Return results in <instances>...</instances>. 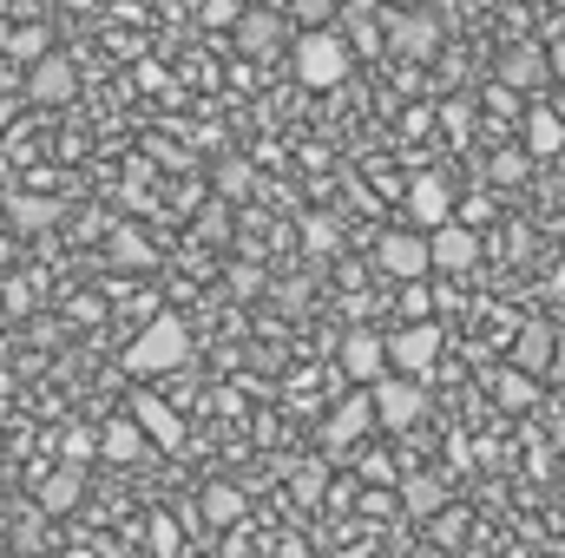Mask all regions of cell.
I'll use <instances>...</instances> for the list:
<instances>
[{"label":"cell","mask_w":565,"mask_h":558,"mask_svg":"<svg viewBox=\"0 0 565 558\" xmlns=\"http://www.w3.org/2000/svg\"><path fill=\"white\" fill-rule=\"evenodd\" d=\"M440 322H408L402 335H388V368L395 375H427L434 362H440Z\"/></svg>","instance_id":"4"},{"label":"cell","mask_w":565,"mask_h":558,"mask_svg":"<svg viewBox=\"0 0 565 558\" xmlns=\"http://www.w3.org/2000/svg\"><path fill=\"white\" fill-rule=\"evenodd\" d=\"M7 46H13L20 60H40V53H46V33H40V26H20V33H13Z\"/></svg>","instance_id":"24"},{"label":"cell","mask_w":565,"mask_h":558,"mask_svg":"<svg viewBox=\"0 0 565 558\" xmlns=\"http://www.w3.org/2000/svg\"><path fill=\"white\" fill-rule=\"evenodd\" d=\"M375 264L388 270V277H402V282H415L434 270V257H427V237H415V230H388L382 244H375Z\"/></svg>","instance_id":"6"},{"label":"cell","mask_w":565,"mask_h":558,"mask_svg":"<svg viewBox=\"0 0 565 558\" xmlns=\"http://www.w3.org/2000/svg\"><path fill=\"white\" fill-rule=\"evenodd\" d=\"M369 427H382V420H375V395H349L335 415L322 420V447H329V453H342V447H355Z\"/></svg>","instance_id":"8"},{"label":"cell","mask_w":565,"mask_h":558,"mask_svg":"<svg viewBox=\"0 0 565 558\" xmlns=\"http://www.w3.org/2000/svg\"><path fill=\"white\" fill-rule=\"evenodd\" d=\"M546 73H553V66H546V53H540V46H513V53H507V66H500V79H507V86H540Z\"/></svg>","instance_id":"17"},{"label":"cell","mask_w":565,"mask_h":558,"mask_svg":"<svg viewBox=\"0 0 565 558\" xmlns=\"http://www.w3.org/2000/svg\"><path fill=\"white\" fill-rule=\"evenodd\" d=\"M7 126H13V99L0 93V139H7Z\"/></svg>","instance_id":"33"},{"label":"cell","mask_w":565,"mask_h":558,"mask_svg":"<svg viewBox=\"0 0 565 558\" xmlns=\"http://www.w3.org/2000/svg\"><path fill=\"white\" fill-rule=\"evenodd\" d=\"M342 375H355V382H382V375H388V342L369 335V329L342 335Z\"/></svg>","instance_id":"9"},{"label":"cell","mask_w":565,"mask_h":558,"mask_svg":"<svg viewBox=\"0 0 565 558\" xmlns=\"http://www.w3.org/2000/svg\"><path fill=\"white\" fill-rule=\"evenodd\" d=\"M26 93H33V106H66V99L79 93V73H73V60H60V53H40V60H33V73H26Z\"/></svg>","instance_id":"7"},{"label":"cell","mask_w":565,"mask_h":558,"mask_svg":"<svg viewBox=\"0 0 565 558\" xmlns=\"http://www.w3.org/2000/svg\"><path fill=\"white\" fill-rule=\"evenodd\" d=\"M204 20L211 26H237L244 20V0H204Z\"/></svg>","instance_id":"25"},{"label":"cell","mask_w":565,"mask_h":558,"mask_svg":"<svg viewBox=\"0 0 565 558\" xmlns=\"http://www.w3.org/2000/svg\"><path fill=\"white\" fill-rule=\"evenodd\" d=\"M296 7H302L309 20H329V13H335V0H296Z\"/></svg>","instance_id":"32"},{"label":"cell","mask_w":565,"mask_h":558,"mask_svg":"<svg viewBox=\"0 0 565 558\" xmlns=\"http://www.w3.org/2000/svg\"><path fill=\"white\" fill-rule=\"evenodd\" d=\"M408 211H415V224H427V230H434V224H447V211H454V191H447V184L427 171V178H415V184H408Z\"/></svg>","instance_id":"13"},{"label":"cell","mask_w":565,"mask_h":558,"mask_svg":"<svg viewBox=\"0 0 565 558\" xmlns=\"http://www.w3.org/2000/svg\"><path fill=\"white\" fill-rule=\"evenodd\" d=\"M132 415H139V427H145V440H151V447H164V453H178V447H184V420L171 415L164 401L139 395V408H132Z\"/></svg>","instance_id":"12"},{"label":"cell","mask_w":565,"mask_h":558,"mask_svg":"<svg viewBox=\"0 0 565 558\" xmlns=\"http://www.w3.org/2000/svg\"><path fill=\"white\" fill-rule=\"evenodd\" d=\"M250 184H257V171H250V164H237V158H231V164H217V191H224V197H244Z\"/></svg>","instance_id":"22"},{"label":"cell","mask_w":565,"mask_h":558,"mask_svg":"<svg viewBox=\"0 0 565 558\" xmlns=\"http://www.w3.org/2000/svg\"><path fill=\"white\" fill-rule=\"evenodd\" d=\"M460 526H467V519L440 506V519H434V539H440V546H460Z\"/></svg>","instance_id":"30"},{"label":"cell","mask_w":565,"mask_h":558,"mask_svg":"<svg viewBox=\"0 0 565 558\" xmlns=\"http://www.w3.org/2000/svg\"><path fill=\"white\" fill-rule=\"evenodd\" d=\"M296 79H302L309 93H335V86L349 79V46H342L329 26L302 33V40H296Z\"/></svg>","instance_id":"2"},{"label":"cell","mask_w":565,"mask_h":558,"mask_svg":"<svg viewBox=\"0 0 565 558\" xmlns=\"http://www.w3.org/2000/svg\"><path fill=\"white\" fill-rule=\"evenodd\" d=\"M402 506H408V513H415V519H434V513H440V506H447V486H440V480H402Z\"/></svg>","instance_id":"18"},{"label":"cell","mask_w":565,"mask_h":558,"mask_svg":"<svg viewBox=\"0 0 565 558\" xmlns=\"http://www.w3.org/2000/svg\"><path fill=\"white\" fill-rule=\"evenodd\" d=\"M79 493H86V473H79V466H60V473L40 480V506H46V513H73Z\"/></svg>","instance_id":"16"},{"label":"cell","mask_w":565,"mask_h":558,"mask_svg":"<svg viewBox=\"0 0 565 558\" xmlns=\"http://www.w3.org/2000/svg\"><path fill=\"white\" fill-rule=\"evenodd\" d=\"M13 217H20V230H40V224L53 217V204H33V197H20V204H13Z\"/></svg>","instance_id":"28"},{"label":"cell","mask_w":565,"mask_h":558,"mask_svg":"<svg viewBox=\"0 0 565 558\" xmlns=\"http://www.w3.org/2000/svg\"><path fill=\"white\" fill-rule=\"evenodd\" d=\"M388 40H395V53L427 60V53L440 46V20H434V13H402V20H388Z\"/></svg>","instance_id":"11"},{"label":"cell","mask_w":565,"mask_h":558,"mask_svg":"<svg viewBox=\"0 0 565 558\" xmlns=\"http://www.w3.org/2000/svg\"><path fill=\"white\" fill-rule=\"evenodd\" d=\"M375 420L388 427V433H402V427H415V420L427 415V395H422V382H408V375H382L375 388Z\"/></svg>","instance_id":"3"},{"label":"cell","mask_w":565,"mask_h":558,"mask_svg":"<svg viewBox=\"0 0 565 558\" xmlns=\"http://www.w3.org/2000/svg\"><path fill=\"white\" fill-rule=\"evenodd\" d=\"M427 257H434V270H440V277H467V270L480 264V237H473L467 224H434Z\"/></svg>","instance_id":"5"},{"label":"cell","mask_w":565,"mask_h":558,"mask_svg":"<svg viewBox=\"0 0 565 558\" xmlns=\"http://www.w3.org/2000/svg\"><path fill=\"white\" fill-rule=\"evenodd\" d=\"M302 244H309V250H335V244H342V230H335L329 217H309V224H302Z\"/></svg>","instance_id":"23"},{"label":"cell","mask_w":565,"mask_h":558,"mask_svg":"<svg viewBox=\"0 0 565 558\" xmlns=\"http://www.w3.org/2000/svg\"><path fill=\"white\" fill-rule=\"evenodd\" d=\"M113 250H119V264H145V257H151V244H145L139 230H119V244H113Z\"/></svg>","instance_id":"26"},{"label":"cell","mask_w":565,"mask_h":558,"mask_svg":"<svg viewBox=\"0 0 565 558\" xmlns=\"http://www.w3.org/2000/svg\"><path fill=\"white\" fill-rule=\"evenodd\" d=\"M553 348H559L553 322H520V335H513V362H520L526 375H546V368H553Z\"/></svg>","instance_id":"10"},{"label":"cell","mask_w":565,"mask_h":558,"mask_svg":"<svg viewBox=\"0 0 565 558\" xmlns=\"http://www.w3.org/2000/svg\"><path fill=\"white\" fill-rule=\"evenodd\" d=\"M316 493H322V466H309V473L296 480V500H316Z\"/></svg>","instance_id":"31"},{"label":"cell","mask_w":565,"mask_h":558,"mask_svg":"<svg viewBox=\"0 0 565 558\" xmlns=\"http://www.w3.org/2000/svg\"><path fill=\"white\" fill-rule=\"evenodd\" d=\"M493 178H500V184H520V178H526V158H520V151H500V158H493Z\"/></svg>","instance_id":"27"},{"label":"cell","mask_w":565,"mask_h":558,"mask_svg":"<svg viewBox=\"0 0 565 558\" xmlns=\"http://www.w3.org/2000/svg\"><path fill=\"white\" fill-rule=\"evenodd\" d=\"M151 552H158V558L178 552V526H171V519H151Z\"/></svg>","instance_id":"29"},{"label":"cell","mask_w":565,"mask_h":558,"mask_svg":"<svg viewBox=\"0 0 565 558\" xmlns=\"http://www.w3.org/2000/svg\"><path fill=\"white\" fill-rule=\"evenodd\" d=\"M145 447H151V440H145L139 415H132V420H106V433H99V453H106V460H119V466H132Z\"/></svg>","instance_id":"14"},{"label":"cell","mask_w":565,"mask_h":558,"mask_svg":"<svg viewBox=\"0 0 565 558\" xmlns=\"http://www.w3.org/2000/svg\"><path fill=\"white\" fill-rule=\"evenodd\" d=\"M526 151H533V158H559L565 151V119L553 112V106L526 112Z\"/></svg>","instance_id":"15"},{"label":"cell","mask_w":565,"mask_h":558,"mask_svg":"<svg viewBox=\"0 0 565 558\" xmlns=\"http://www.w3.org/2000/svg\"><path fill=\"white\" fill-rule=\"evenodd\" d=\"M493 395H500V408H533V401H540V382H533L526 368H513V375L493 382Z\"/></svg>","instance_id":"21"},{"label":"cell","mask_w":565,"mask_h":558,"mask_svg":"<svg viewBox=\"0 0 565 558\" xmlns=\"http://www.w3.org/2000/svg\"><path fill=\"white\" fill-rule=\"evenodd\" d=\"M184 355H191L184 322H178V315H158V322H145L139 329V342L126 348V368H132V375H171Z\"/></svg>","instance_id":"1"},{"label":"cell","mask_w":565,"mask_h":558,"mask_svg":"<svg viewBox=\"0 0 565 558\" xmlns=\"http://www.w3.org/2000/svg\"><path fill=\"white\" fill-rule=\"evenodd\" d=\"M277 13H244V20H237V46H244V53H270V46H277Z\"/></svg>","instance_id":"20"},{"label":"cell","mask_w":565,"mask_h":558,"mask_svg":"<svg viewBox=\"0 0 565 558\" xmlns=\"http://www.w3.org/2000/svg\"><path fill=\"white\" fill-rule=\"evenodd\" d=\"M198 506H204L211 526H237V519H244V493H237V486H204Z\"/></svg>","instance_id":"19"}]
</instances>
